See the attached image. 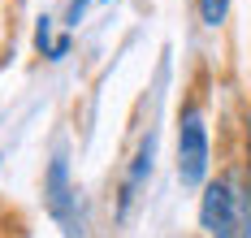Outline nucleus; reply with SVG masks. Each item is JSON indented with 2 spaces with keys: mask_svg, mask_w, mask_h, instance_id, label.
Returning a JSON list of instances; mask_svg holds the SVG:
<instances>
[{
  "mask_svg": "<svg viewBox=\"0 0 251 238\" xmlns=\"http://www.w3.org/2000/svg\"><path fill=\"white\" fill-rule=\"evenodd\" d=\"M151 147H156V139H143L139 143V156H134V165H130V178H126L122 186V204H117V216H126L130 212V204H134V195H139V186H143V178L151 173Z\"/></svg>",
  "mask_w": 251,
  "mask_h": 238,
  "instance_id": "4",
  "label": "nucleus"
},
{
  "mask_svg": "<svg viewBox=\"0 0 251 238\" xmlns=\"http://www.w3.org/2000/svg\"><path fill=\"white\" fill-rule=\"evenodd\" d=\"M208 173V130H203V117L191 108L177 126V178L182 186H200Z\"/></svg>",
  "mask_w": 251,
  "mask_h": 238,
  "instance_id": "2",
  "label": "nucleus"
},
{
  "mask_svg": "<svg viewBox=\"0 0 251 238\" xmlns=\"http://www.w3.org/2000/svg\"><path fill=\"white\" fill-rule=\"evenodd\" d=\"M82 9H87V0H74V4H70V26H78V18H82Z\"/></svg>",
  "mask_w": 251,
  "mask_h": 238,
  "instance_id": "6",
  "label": "nucleus"
},
{
  "mask_svg": "<svg viewBox=\"0 0 251 238\" xmlns=\"http://www.w3.org/2000/svg\"><path fill=\"white\" fill-rule=\"evenodd\" d=\"M226 9H229V0H200V13H203V22H208V26L226 22Z\"/></svg>",
  "mask_w": 251,
  "mask_h": 238,
  "instance_id": "5",
  "label": "nucleus"
},
{
  "mask_svg": "<svg viewBox=\"0 0 251 238\" xmlns=\"http://www.w3.org/2000/svg\"><path fill=\"white\" fill-rule=\"evenodd\" d=\"M247 126H251V121H247Z\"/></svg>",
  "mask_w": 251,
  "mask_h": 238,
  "instance_id": "7",
  "label": "nucleus"
},
{
  "mask_svg": "<svg viewBox=\"0 0 251 238\" xmlns=\"http://www.w3.org/2000/svg\"><path fill=\"white\" fill-rule=\"evenodd\" d=\"M48 208H52V216L65 225V234H82V216H78V199H74V190H70L65 156H56L52 169H48Z\"/></svg>",
  "mask_w": 251,
  "mask_h": 238,
  "instance_id": "3",
  "label": "nucleus"
},
{
  "mask_svg": "<svg viewBox=\"0 0 251 238\" xmlns=\"http://www.w3.org/2000/svg\"><path fill=\"white\" fill-rule=\"evenodd\" d=\"M200 221L212 238H251V208L229 182H212L203 190Z\"/></svg>",
  "mask_w": 251,
  "mask_h": 238,
  "instance_id": "1",
  "label": "nucleus"
}]
</instances>
